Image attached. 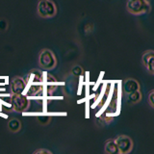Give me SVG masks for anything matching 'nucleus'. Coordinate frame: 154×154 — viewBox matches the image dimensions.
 <instances>
[{
    "mask_svg": "<svg viewBox=\"0 0 154 154\" xmlns=\"http://www.w3.org/2000/svg\"><path fill=\"white\" fill-rule=\"evenodd\" d=\"M37 13L42 18H50L56 16L57 7L51 0H38Z\"/></svg>",
    "mask_w": 154,
    "mask_h": 154,
    "instance_id": "nucleus-1",
    "label": "nucleus"
},
{
    "mask_svg": "<svg viewBox=\"0 0 154 154\" xmlns=\"http://www.w3.org/2000/svg\"><path fill=\"white\" fill-rule=\"evenodd\" d=\"M126 9L131 14L138 16L150 11V5L148 0H128Z\"/></svg>",
    "mask_w": 154,
    "mask_h": 154,
    "instance_id": "nucleus-2",
    "label": "nucleus"
},
{
    "mask_svg": "<svg viewBox=\"0 0 154 154\" xmlns=\"http://www.w3.org/2000/svg\"><path fill=\"white\" fill-rule=\"evenodd\" d=\"M38 64L43 69H53L57 65L54 53L47 48L42 49L38 54Z\"/></svg>",
    "mask_w": 154,
    "mask_h": 154,
    "instance_id": "nucleus-3",
    "label": "nucleus"
},
{
    "mask_svg": "<svg viewBox=\"0 0 154 154\" xmlns=\"http://www.w3.org/2000/svg\"><path fill=\"white\" fill-rule=\"evenodd\" d=\"M11 104L13 109L18 113H23L29 107V100L26 95L22 94H12Z\"/></svg>",
    "mask_w": 154,
    "mask_h": 154,
    "instance_id": "nucleus-4",
    "label": "nucleus"
},
{
    "mask_svg": "<svg viewBox=\"0 0 154 154\" xmlns=\"http://www.w3.org/2000/svg\"><path fill=\"white\" fill-rule=\"evenodd\" d=\"M120 154H127L133 149V141L132 139L126 135H119L115 139Z\"/></svg>",
    "mask_w": 154,
    "mask_h": 154,
    "instance_id": "nucleus-5",
    "label": "nucleus"
},
{
    "mask_svg": "<svg viewBox=\"0 0 154 154\" xmlns=\"http://www.w3.org/2000/svg\"><path fill=\"white\" fill-rule=\"evenodd\" d=\"M26 80L19 76H16L11 80V83H10L12 94H23L24 90L26 89Z\"/></svg>",
    "mask_w": 154,
    "mask_h": 154,
    "instance_id": "nucleus-6",
    "label": "nucleus"
},
{
    "mask_svg": "<svg viewBox=\"0 0 154 154\" xmlns=\"http://www.w3.org/2000/svg\"><path fill=\"white\" fill-rule=\"evenodd\" d=\"M142 62L144 67L150 74H154V51L148 50L143 53Z\"/></svg>",
    "mask_w": 154,
    "mask_h": 154,
    "instance_id": "nucleus-7",
    "label": "nucleus"
},
{
    "mask_svg": "<svg viewBox=\"0 0 154 154\" xmlns=\"http://www.w3.org/2000/svg\"><path fill=\"white\" fill-rule=\"evenodd\" d=\"M122 90L125 93V94H127L129 93H132V91H139L140 84H139V82L135 79H126L123 82Z\"/></svg>",
    "mask_w": 154,
    "mask_h": 154,
    "instance_id": "nucleus-8",
    "label": "nucleus"
},
{
    "mask_svg": "<svg viewBox=\"0 0 154 154\" xmlns=\"http://www.w3.org/2000/svg\"><path fill=\"white\" fill-rule=\"evenodd\" d=\"M104 151L107 154H118L119 152V148L117 146V143H116L115 140H109L105 143V146H104Z\"/></svg>",
    "mask_w": 154,
    "mask_h": 154,
    "instance_id": "nucleus-9",
    "label": "nucleus"
},
{
    "mask_svg": "<svg viewBox=\"0 0 154 154\" xmlns=\"http://www.w3.org/2000/svg\"><path fill=\"white\" fill-rule=\"evenodd\" d=\"M126 95H127V103L128 104H136V103L140 102L142 99V94H141V91H140V90L132 91V93H129Z\"/></svg>",
    "mask_w": 154,
    "mask_h": 154,
    "instance_id": "nucleus-10",
    "label": "nucleus"
},
{
    "mask_svg": "<svg viewBox=\"0 0 154 154\" xmlns=\"http://www.w3.org/2000/svg\"><path fill=\"white\" fill-rule=\"evenodd\" d=\"M21 128V122L17 119H11L8 122V129L10 132L17 133Z\"/></svg>",
    "mask_w": 154,
    "mask_h": 154,
    "instance_id": "nucleus-11",
    "label": "nucleus"
},
{
    "mask_svg": "<svg viewBox=\"0 0 154 154\" xmlns=\"http://www.w3.org/2000/svg\"><path fill=\"white\" fill-rule=\"evenodd\" d=\"M43 87L40 84H34L29 87L27 91V96H37L42 93Z\"/></svg>",
    "mask_w": 154,
    "mask_h": 154,
    "instance_id": "nucleus-12",
    "label": "nucleus"
},
{
    "mask_svg": "<svg viewBox=\"0 0 154 154\" xmlns=\"http://www.w3.org/2000/svg\"><path fill=\"white\" fill-rule=\"evenodd\" d=\"M36 119L40 125H47L50 122L51 118L48 117V116H38Z\"/></svg>",
    "mask_w": 154,
    "mask_h": 154,
    "instance_id": "nucleus-13",
    "label": "nucleus"
},
{
    "mask_svg": "<svg viewBox=\"0 0 154 154\" xmlns=\"http://www.w3.org/2000/svg\"><path fill=\"white\" fill-rule=\"evenodd\" d=\"M83 72H84V70H83V69L80 66H78V65H76V66H74L71 69V70H70V73L73 75V76H75V77H79V76H81L82 74H83Z\"/></svg>",
    "mask_w": 154,
    "mask_h": 154,
    "instance_id": "nucleus-14",
    "label": "nucleus"
},
{
    "mask_svg": "<svg viewBox=\"0 0 154 154\" xmlns=\"http://www.w3.org/2000/svg\"><path fill=\"white\" fill-rule=\"evenodd\" d=\"M148 103L151 108H154V91H151L148 95Z\"/></svg>",
    "mask_w": 154,
    "mask_h": 154,
    "instance_id": "nucleus-15",
    "label": "nucleus"
},
{
    "mask_svg": "<svg viewBox=\"0 0 154 154\" xmlns=\"http://www.w3.org/2000/svg\"><path fill=\"white\" fill-rule=\"evenodd\" d=\"M52 154V152L50 150H48V149H45V148H40V149H37V150L34 151V154Z\"/></svg>",
    "mask_w": 154,
    "mask_h": 154,
    "instance_id": "nucleus-16",
    "label": "nucleus"
},
{
    "mask_svg": "<svg viewBox=\"0 0 154 154\" xmlns=\"http://www.w3.org/2000/svg\"><path fill=\"white\" fill-rule=\"evenodd\" d=\"M8 26V23L5 20H1L0 21V30H5Z\"/></svg>",
    "mask_w": 154,
    "mask_h": 154,
    "instance_id": "nucleus-17",
    "label": "nucleus"
}]
</instances>
